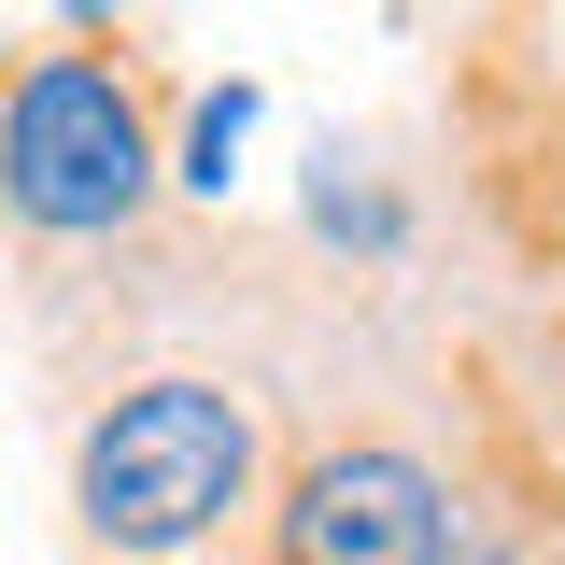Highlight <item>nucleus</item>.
<instances>
[{
    "label": "nucleus",
    "instance_id": "4",
    "mask_svg": "<svg viewBox=\"0 0 565 565\" xmlns=\"http://www.w3.org/2000/svg\"><path fill=\"white\" fill-rule=\"evenodd\" d=\"M241 565H523V552L467 537L438 424H411L396 396H311V411H282Z\"/></svg>",
    "mask_w": 565,
    "mask_h": 565
},
{
    "label": "nucleus",
    "instance_id": "3",
    "mask_svg": "<svg viewBox=\"0 0 565 565\" xmlns=\"http://www.w3.org/2000/svg\"><path fill=\"white\" fill-rule=\"evenodd\" d=\"M438 199L509 297L565 311V0L438 14Z\"/></svg>",
    "mask_w": 565,
    "mask_h": 565
},
{
    "label": "nucleus",
    "instance_id": "1",
    "mask_svg": "<svg viewBox=\"0 0 565 565\" xmlns=\"http://www.w3.org/2000/svg\"><path fill=\"white\" fill-rule=\"evenodd\" d=\"M170 114H184V71L141 14L0 29V311L57 411L184 340L212 212H184L170 184Z\"/></svg>",
    "mask_w": 565,
    "mask_h": 565
},
{
    "label": "nucleus",
    "instance_id": "2",
    "mask_svg": "<svg viewBox=\"0 0 565 565\" xmlns=\"http://www.w3.org/2000/svg\"><path fill=\"white\" fill-rule=\"evenodd\" d=\"M282 411L297 396L241 353H141L57 411V565H241Z\"/></svg>",
    "mask_w": 565,
    "mask_h": 565
},
{
    "label": "nucleus",
    "instance_id": "5",
    "mask_svg": "<svg viewBox=\"0 0 565 565\" xmlns=\"http://www.w3.org/2000/svg\"><path fill=\"white\" fill-rule=\"evenodd\" d=\"M57 14H71V29H128L141 0H57Z\"/></svg>",
    "mask_w": 565,
    "mask_h": 565
}]
</instances>
